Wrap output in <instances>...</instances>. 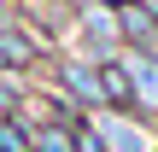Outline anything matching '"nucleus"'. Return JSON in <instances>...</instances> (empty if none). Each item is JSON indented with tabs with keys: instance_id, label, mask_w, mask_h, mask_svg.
<instances>
[{
	"instance_id": "7",
	"label": "nucleus",
	"mask_w": 158,
	"mask_h": 152,
	"mask_svg": "<svg viewBox=\"0 0 158 152\" xmlns=\"http://www.w3.org/2000/svg\"><path fill=\"white\" fill-rule=\"evenodd\" d=\"M29 141H35V152H76V129L70 123H47V117H29Z\"/></svg>"
},
{
	"instance_id": "9",
	"label": "nucleus",
	"mask_w": 158,
	"mask_h": 152,
	"mask_svg": "<svg viewBox=\"0 0 158 152\" xmlns=\"http://www.w3.org/2000/svg\"><path fill=\"white\" fill-rule=\"evenodd\" d=\"M0 152H35V141H29V117H0Z\"/></svg>"
},
{
	"instance_id": "8",
	"label": "nucleus",
	"mask_w": 158,
	"mask_h": 152,
	"mask_svg": "<svg viewBox=\"0 0 158 152\" xmlns=\"http://www.w3.org/2000/svg\"><path fill=\"white\" fill-rule=\"evenodd\" d=\"M29 111V76H0V117H23Z\"/></svg>"
},
{
	"instance_id": "11",
	"label": "nucleus",
	"mask_w": 158,
	"mask_h": 152,
	"mask_svg": "<svg viewBox=\"0 0 158 152\" xmlns=\"http://www.w3.org/2000/svg\"><path fill=\"white\" fill-rule=\"evenodd\" d=\"M100 6H111V12H123V6H135V0H100Z\"/></svg>"
},
{
	"instance_id": "6",
	"label": "nucleus",
	"mask_w": 158,
	"mask_h": 152,
	"mask_svg": "<svg viewBox=\"0 0 158 152\" xmlns=\"http://www.w3.org/2000/svg\"><path fill=\"white\" fill-rule=\"evenodd\" d=\"M100 94H106V111H135V82H129V64L123 59H106L100 64Z\"/></svg>"
},
{
	"instance_id": "5",
	"label": "nucleus",
	"mask_w": 158,
	"mask_h": 152,
	"mask_svg": "<svg viewBox=\"0 0 158 152\" xmlns=\"http://www.w3.org/2000/svg\"><path fill=\"white\" fill-rule=\"evenodd\" d=\"M117 35H123V53H158V23L147 18L141 0L117 12Z\"/></svg>"
},
{
	"instance_id": "10",
	"label": "nucleus",
	"mask_w": 158,
	"mask_h": 152,
	"mask_svg": "<svg viewBox=\"0 0 158 152\" xmlns=\"http://www.w3.org/2000/svg\"><path fill=\"white\" fill-rule=\"evenodd\" d=\"M76 152H106V141H100V129H94V117L76 129Z\"/></svg>"
},
{
	"instance_id": "2",
	"label": "nucleus",
	"mask_w": 158,
	"mask_h": 152,
	"mask_svg": "<svg viewBox=\"0 0 158 152\" xmlns=\"http://www.w3.org/2000/svg\"><path fill=\"white\" fill-rule=\"evenodd\" d=\"M41 76H47L53 88H64V94H70L88 117H100V111H106V94H100V64H94V59H82V53H59Z\"/></svg>"
},
{
	"instance_id": "4",
	"label": "nucleus",
	"mask_w": 158,
	"mask_h": 152,
	"mask_svg": "<svg viewBox=\"0 0 158 152\" xmlns=\"http://www.w3.org/2000/svg\"><path fill=\"white\" fill-rule=\"evenodd\" d=\"M129 82H135V111L158 123V53H123Z\"/></svg>"
},
{
	"instance_id": "1",
	"label": "nucleus",
	"mask_w": 158,
	"mask_h": 152,
	"mask_svg": "<svg viewBox=\"0 0 158 152\" xmlns=\"http://www.w3.org/2000/svg\"><path fill=\"white\" fill-rule=\"evenodd\" d=\"M76 53L106 64V59H123V35H117V12L100 6V0H82L76 6Z\"/></svg>"
},
{
	"instance_id": "3",
	"label": "nucleus",
	"mask_w": 158,
	"mask_h": 152,
	"mask_svg": "<svg viewBox=\"0 0 158 152\" xmlns=\"http://www.w3.org/2000/svg\"><path fill=\"white\" fill-rule=\"evenodd\" d=\"M106 152H158V123L141 111H100L94 117Z\"/></svg>"
}]
</instances>
